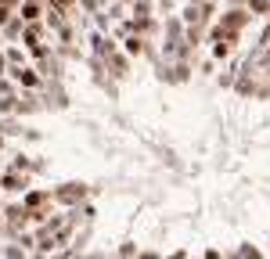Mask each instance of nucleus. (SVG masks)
Masks as SVG:
<instances>
[{
	"label": "nucleus",
	"mask_w": 270,
	"mask_h": 259,
	"mask_svg": "<svg viewBox=\"0 0 270 259\" xmlns=\"http://www.w3.org/2000/svg\"><path fill=\"white\" fill-rule=\"evenodd\" d=\"M15 76H18V79H22L25 86H36V76H32L29 69H15Z\"/></svg>",
	"instance_id": "7ed1b4c3"
},
{
	"label": "nucleus",
	"mask_w": 270,
	"mask_h": 259,
	"mask_svg": "<svg viewBox=\"0 0 270 259\" xmlns=\"http://www.w3.org/2000/svg\"><path fill=\"white\" fill-rule=\"evenodd\" d=\"M0 184H4L8 191H22V187H25V177H18V173H8V177L0 180Z\"/></svg>",
	"instance_id": "f03ea898"
},
{
	"label": "nucleus",
	"mask_w": 270,
	"mask_h": 259,
	"mask_svg": "<svg viewBox=\"0 0 270 259\" xmlns=\"http://www.w3.org/2000/svg\"><path fill=\"white\" fill-rule=\"evenodd\" d=\"M54 4H58V8H69V4H72V0H54Z\"/></svg>",
	"instance_id": "423d86ee"
},
{
	"label": "nucleus",
	"mask_w": 270,
	"mask_h": 259,
	"mask_svg": "<svg viewBox=\"0 0 270 259\" xmlns=\"http://www.w3.org/2000/svg\"><path fill=\"white\" fill-rule=\"evenodd\" d=\"M0 4H8V0H0Z\"/></svg>",
	"instance_id": "0eeeda50"
},
{
	"label": "nucleus",
	"mask_w": 270,
	"mask_h": 259,
	"mask_svg": "<svg viewBox=\"0 0 270 259\" xmlns=\"http://www.w3.org/2000/svg\"><path fill=\"white\" fill-rule=\"evenodd\" d=\"M22 18L36 22V18H40V4H36V0H25V4H22Z\"/></svg>",
	"instance_id": "f257e3e1"
},
{
	"label": "nucleus",
	"mask_w": 270,
	"mask_h": 259,
	"mask_svg": "<svg viewBox=\"0 0 270 259\" xmlns=\"http://www.w3.org/2000/svg\"><path fill=\"white\" fill-rule=\"evenodd\" d=\"M8 15H11V11H8L4 4H0V25H4V22H8Z\"/></svg>",
	"instance_id": "39448f33"
},
{
	"label": "nucleus",
	"mask_w": 270,
	"mask_h": 259,
	"mask_svg": "<svg viewBox=\"0 0 270 259\" xmlns=\"http://www.w3.org/2000/svg\"><path fill=\"white\" fill-rule=\"evenodd\" d=\"M126 51H130V54H141V40H137V36L126 40Z\"/></svg>",
	"instance_id": "20e7f679"
}]
</instances>
